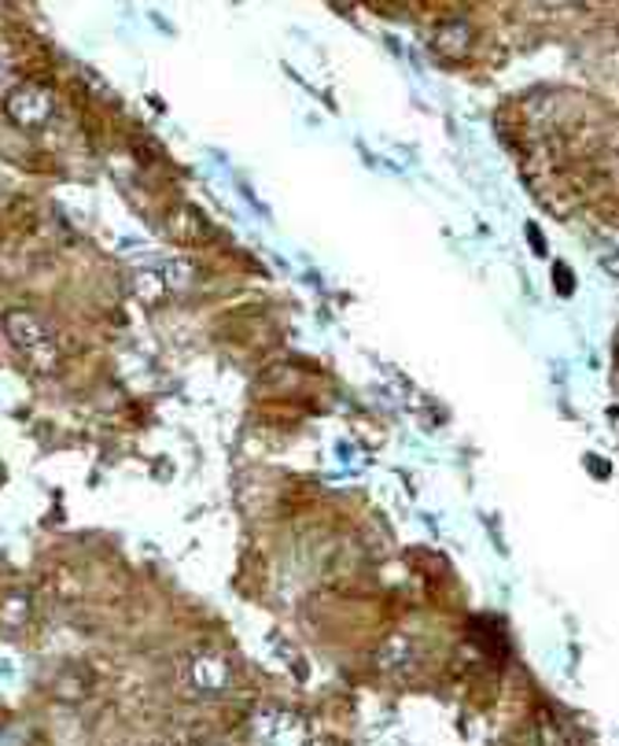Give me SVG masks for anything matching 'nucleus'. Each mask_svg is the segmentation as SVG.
<instances>
[{"mask_svg":"<svg viewBox=\"0 0 619 746\" xmlns=\"http://www.w3.org/2000/svg\"><path fill=\"white\" fill-rule=\"evenodd\" d=\"M30 618V599L26 595H8L4 602H0V629H19Z\"/></svg>","mask_w":619,"mask_h":746,"instance_id":"nucleus-3","label":"nucleus"},{"mask_svg":"<svg viewBox=\"0 0 619 746\" xmlns=\"http://www.w3.org/2000/svg\"><path fill=\"white\" fill-rule=\"evenodd\" d=\"M4 326H8V337H12L23 351H34V348L45 344V329H41L37 318L26 315V310H15V315H8Z\"/></svg>","mask_w":619,"mask_h":746,"instance_id":"nucleus-2","label":"nucleus"},{"mask_svg":"<svg viewBox=\"0 0 619 746\" xmlns=\"http://www.w3.org/2000/svg\"><path fill=\"white\" fill-rule=\"evenodd\" d=\"M8 115L15 118L23 129H37L53 115V97L37 86H19L12 97H8Z\"/></svg>","mask_w":619,"mask_h":746,"instance_id":"nucleus-1","label":"nucleus"}]
</instances>
